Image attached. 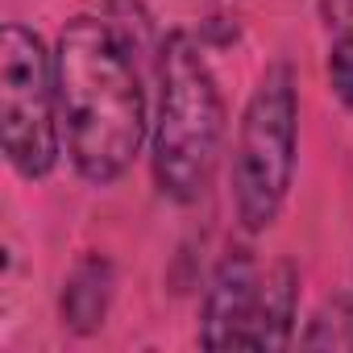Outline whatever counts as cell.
I'll list each match as a JSON object with an SVG mask.
<instances>
[{"label": "cell", "instance_id": "cell-3", "mask_svg": "<svg viewBox=\"0 0 353 353\" xmlns=\"http://www.w3.org/2000/svg\"><path fill=\"white\" fill-rule=\"evenodd\" d=\"M295 133H299L295 75L287 63H274L245 104L237 158H233L237 216L250 233L266 229L283 208L295 170Z\"/></svg>", "mask_w": 353, "mask_h": 353}, {"label": "cell", "instance_id": "cell-4", "mask_svg": "<svg viewBox=\"0 0 353 353\" xmlns=\"http://www.w3.org/2000/svg\"><path fill=\"white\" fill-rule=\"evenodd\" d=\"M59 133L63 121L54 63L30 30L5 26L0 34V137H5L9 162L26 179H42L59 158Z\"/></svg>", "mask_w": 353, "mask_h": 353}, {"label": "cell", "instance_id": "cell-9", "mask_svg": "<svg viewBox=\"0 0 353 353\" xmlns=\"http://www.w3.org/2000/svg\"><path fill=\"white\" fill-rule=\"evenodd\" d=\"M320 9L332 38H353V0H320Z\"/></svg>", "mask_w": 353, "mask_h": 353}, {"label": "cell", "instance_id": "cell-5", "mask_svg": "<svg viewBox=\"0 0 353 353\" xmlns=\"http://www.w3.org/2000/svg\"><path fill=\"white\" fill-rule=\"evenodd\" d=\"M258 299H262V270L250 254L225 258L216 270L208 299H204V332L200 341L208 349H254V324H258Z\"/></svg>", "mask_w": 353, "mask_h": 353}, {"label": "cell", "instance_id": "cell-7", "mask_svg": "<svg viewBox=\"0 0 353 353\" xmlns=\"http://www.w3.org/2000/svg\"><path fill=\"white\" fill-rule=\"evenodd\" d=\"M100 274H104V266L88 262V266L75 274V283L67 287V299H63V307H67V316H71V324H75V328H92V324L104 316L108 287L100 283Z\"/></svg>", "mask_w": 353, "mask_h": 353}, {"label": "cell", "instance_id": "cell-1", "mask_svg": "<svg viewBox=\"0 0 353 353\" xmlns=\"http://www.w3.org/2000/svg\"><path fill=\"white\" fill-rule=\"evenodd\" d=\"M59 121L75 170L112 183L129 170L145 137V100L117 30L100 17H75L54 54Z\"/></svg>", "mask_w": 353, "mask_h": 353}, {"label": "cell", "instance_id": "cell-8", "mask_svg": "<svg viewBox=\"0 0 353 353\" xmlns=\"http://www.w3.org/2000/svg\"><path fill=\"white\" fill-rule=\"evenodd\" d=\"M328 75L336 96L353 108V38H332V54H328Z\"/></svg>", "mask_w": 353, "mask_h": 353}, {"label": "cell", "instance_id": "cell-6", "mask_svg": "<svg viewBox=\"0 0 353 353\" xmlns=\"http://www.w3.org/2000/svg\"><path fill=\"white\" fill-rule=\"evenodd\" d=\"M295 295H299V274H295L291 262H274L270 270H262V299H258L254 349H283V345H291Z\"/></svg>", "mask_w": 353, "mask_h": 353}, {"label": "cell", "instance_id": "cell-2", "mask_svg": "<svg viewBox=\"0 0 353 353\" xmlns=\"http://www.w3.org/2000/svg\"><path fill=\"white\" fill-rule=\"evenodd\" d=\"M158 125H154V179L170 200H200L221 154L225 108L216 79L188 34H170L158 54Z\"/></svg>", "mask_w": 353, "mask_h": 353}]
</instances>
